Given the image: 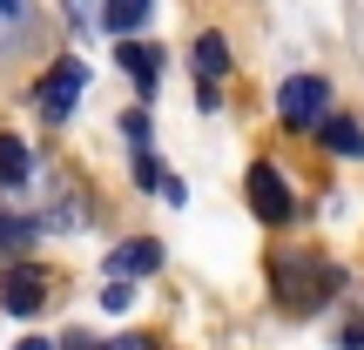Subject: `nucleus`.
I'll use <instances>...</instances> for the list:
<instances>
[{"label": "nucleus", "instance_id": "1", "mask_svg": "<svg viewBox=\"0 0 364 350\" xmlns=\"http://www.w3.org/2000/svg\"><path fill=\"white\" fill-rule=\"evenodd\" d=\"M270 283H277V303H284V310L311 317V310H324V303L344 290V270H331V263H317V256H277Z\"/></svg>", "mask_w": 364, "mask_h": 350}, {"label": "nucleus", "instance_id": "2", "mask_svg": "<svg viewBox=\"0 0 364 350\" xmlns=\"http://www.w3.org/2000/svg\"><path fill=\"white\" fill-rule=\"evenodd\" d=\"M81 94H88V61H75V54H61V61L34 81V108L48 121H68L81 108Z\"/></svg>", "mask_w": 364, "mask_h": 350}, {"label": "nucleus", "instance_id": "3", "mask_svg": "<svg viewBox=\"0 0 364 350\" xmlns=\"http://www.w3.org/2000/svg\"><path fill=\"white\" fill-rule=\"evenodd\" d=\"M277 115H284V128H324L331 121V88L317 75H290L284 94H277Z\"/></svg>", "mask_w": 364, "mask_h": 350}, {"label": "nucleus", "instance_id": "4", "mask_svg": "<svg viewBox=\"0 0 364 350\" xmlns=\"http://www.w3.org/2000/svg\"><path fill=\"white\" fill-rule=\"evenodd\" d=\"M250 209H257L270 229H284V222L297 216V202H290L284 175H277V162H250Z\"/></svg>", "mask_w": 364, "mask_h": 350}, {"label": "nucleus", "instance_id": "5", "mask_svg": "<svg viewBox=\"0 0 364 350\" xmlns=\"http://www.w3.org/2000/svg\"><path fill=\"white\" fill-rule=\"evenodd\" d=\"M162 263V243H149V236H135V243H115L108 249L102 270H115V283H135V276H149Z\"/></svg>", "mask_w": 364, "mask_h": 350}, {"label": "nucleus", "instance_id": "6", "mask_svg": "<svg viewBox=\"0 0 364 350\" xmlns=\"http://www.w3.org/2000/svg\"><path fill=\"white\" fill-rule=\"evenodd\" d=\"M41 297H48V283H41L27 263H14V270L0 276V303H7L14 317H34V310H41Z\"/></svg>", "mask_w": 364, "mask_h": 350}, {"label": "nucleus", "instance_id": "7", "mask_svg": "<svg viewBox=\"0 0 364 350\" xmlns=\"http://www.w3.org/2000/svg\"><path fill=\"white\" fill-rule=\"evenodd\" d=\"M189 61H196V75H203V88H216V81L230 75V40H223V34H196Z\"/></svg>", "mask_w": 364, "mask_h": 350}, {"label": "nucleus", "instance_id": "8", "mask_svg": "<svg viewBox=\"0 0 364 350\" xmlns=\"http://www.w3.org/2000/svg\"><path fill=\"white\" fill-rule=\"evenodd\" d=\"M34 175V155H27L21 135H0V189H21V182Z\"/></svg>", "mask_w": 364, "mask_h": 350}, {"label": "nucleus", "instance_id": "9", "mask_svg": "<svg viewBox=\"0 0 364 350\" xmlns=\"http://www.w3.org/2000/svg\"><path fill=\"white\" fill-rule=\"evenodd\" d=\"M115 54H122V67H129V75L142 81V88H156V75H162V54L149 48V40H122Z\"/></svg>", "mask_w": 364, "mask_h": 350}, {"label": "nucleus", "instance_id": "10", "mask_svg": "<svg viewBox=\"0 0 364 350\" xmlns=\"http://www.w3.org/2000/svg\"><path fill=\"white\" fill-rule=\"evenodd\" d=\"M317 135H324V148H331V155H364V128H358V121H344V115H331Z\"/></svg>", "mask_w": 364, "mask_h": 350}, {"label": "nucleus", "instance_id": "11", "mask_svg": "<svg viewBox=\"0 0 364 350\" xmlns=\"http://www.w3.org/2000/svg\"><path fill=\"white\" fill-rule=\"evenodd\" d=\"M41 236V216H14V209H0V249H21Z\"/></svg>", "mask_w": 364, "mask_h": 350}, {"label": "nucleus", "instance_id": "12", "mask_svg": "<svg viewBox=\"0 0 364 350\" xmlns=\"http://www.w3.org/2000/svg\"><path fill=\"white\" fill-rule=\"evenodd\" d=\"M102 21L115 27V34H135V27H149V0H115Z\"/></svg>", "mask_w": 364, "mask_h": 350}, {"label": "nucleus", "instance_id": "13", "mask_svg": "<svg viewBox=\"0 0 364 350\" xmlns=\"http://www.w3.org/2000/svg\"><path fill=\"white\" fill-rule=\"evenodd\" d=\"M135 182H142V189H156V195H162V182H169V175L156 169V155H149V148H135Z\"/></svg>", "mask_w": 364, "mask_h": 350}, {"label": "nucleus", "instance_id": "14", "mask_svg": "<svg viewBox=\"0 0 364 350\" xmlns=\"http://www.w3.org/2000/svg\"><path fill=\"white\" fill-rule=\"evenodd\" d=\"M129 297H135L129 283H108V290H102V303H108V310H129Z\"/></svg>", "mask_w": 364, "mask_h": 350}, {"label": "nucleus", "instance_id": "15", "mask_svg": "<svg viewBox=\"0 0 364 350\" xmlns=\"http://www.w3.org/2000/svg\"><path fill=\"white\" fill-rule=\"evenodd\" d=\"M108 350H156L149 337H122V344H108Z\"/></svg>", "mask_w": 364, "mask_h": 350}, {"label": "nucleus", "instance_id": "16", "mask_svg": "<svg viewBox=\"0 0 364 350\" xmlns=\"http://www.w3.org/2000/svg\"><path fill=\"white\" fill-rule=\"evenodd\" d=\"M61 350H108V344H88V337H68Z\"/></svg>", "mask_w": 364, "mask_h": 350}, {"label": "nucleus", "instance_id": "17", "mask_svg": "<svg viewBox=\"0 0 364 350\" xmlns=\"http://www.w3.org/2000/svg\"><path fill=\"white\" fill-rule=\"evenodd\" d=\"M14 350H54V344L48 337H27V344H14Z\"/></svg>", "mask_w": 364, "mask_h": 350}]
</instances>
